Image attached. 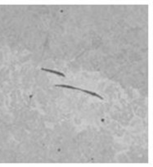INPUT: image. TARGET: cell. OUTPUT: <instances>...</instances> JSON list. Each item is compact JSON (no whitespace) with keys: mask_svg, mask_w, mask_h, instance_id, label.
<instances>
[{"mask_svg":"<svg viewBox=\"0 0 153 167\" xmlns=\"http://www.w3.org/2000/svg\"><path fill=\"white\" fill-rule=\"evenodd\" d=\"M55 86H56V87H61V88H71V89H74V90H79V91H81V92H84V93H86L90 94V95H92V96L97 97V98H100V99H103L102 97H101L100 95H98V93H96L94 92H91V91L81 89V88H76V87H73V86H71V85H66V84H56Z\"/></svg>","mask_w":153,"mask_h":167,"instance_id":"1","label":"cell"},{"mask_svg":"<svg viewBox=\"0 0 153 167\" xmlns=\"http://www.w3.org/2000/svg\"><path fill=\"white\" fill-rule=\"evenodd\" d=\"M41 71H47V72H51V73L56 74V75H60V76H62V77H65V76H66V75H64L63 73H61V72H59V71H53V70H49V69L41 68Z\"/></svg>","mask_w":153,"mask_h":167,"instance_id":"2","label":"cell"}]
</instances>
